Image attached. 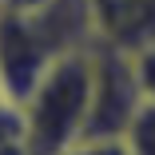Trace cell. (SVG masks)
<instances>
[{"label": "cell", "instance_id": "obj_1", "mask_svg": "<svg viewBox=\"0 0 155 155\" xmlns=\"http://www.w3.org/2000/svg\"><path fill=\"white\" fill-rule=\"evenodd\" d=\"M91 104V48L56 56L32 91L20 100L24 143L32 155H64L87 123Z\"/></svg>", "mask_w": 155, "mask_h": 155}, {"label": "cell", "instance_id": "obj_2", "mask_svg": "<svg viewBox=\"0 0 155 155\" xmlns=\"http://www.w3.org/2000/svg\"><path fill=\"white\" fill-rule=\"evenodd\" d=\"M139 104L143 96L131 72V56L107 44H91V104L80 139H119Z\"/></svg>", "mask_w": 155, "mask_h": 155}, {"label": "cell", "instance_id": "obj_3", "mask_svg": "<svg viewBox=\"0 0 155 155\" xmlns=\"http://www.w3.org/2000/svg\"><path fill=\"white\" fill-rule=\"evenodd\" d=\"M52 60H56L52 48L28 20V12L0 8V91H4V100L20 104Z\"/></svg>", "mask_w": 155, "mask_h": 155}, {"label": "cell", "instance_id": "obj_4", "mask_svg": "<svg viewBox=\"0 0 155 155\" xmlns=\"http://www.w3.org/2000/svg\"><path fill=\"white\" fill-rule=\"evenodd\" d=\"M96 44L115 52H139L155 44V0H87Z\"/></svg>", "mask_w": 155, "mask_h": 155}, {"label": "cell", "instance_id": "obj_5", "mask_svg": "<svg viewBox=\"0 0 155 155\" xmlns=\"http://www.w3.org/2000/svg\"><path fill=\"white\" fill-rule=\"evenodd\" d=\"M123 143H127L131 155H155V104H139V111L131 115V123L123 127L119 135Z\"/></svg>", "mask_w": 155, "mask_h": 155}, {"label": "cell", "instance_id": "obj_6", "mask_svg": "<svg viewBox=\"0 0 155 155\" xmlns=\"http://www.w3.org/2000/svg\"><path fill=\"white\" fill-rule=\"evenodd\" d=\"M131 72H135V84H139V96L147 104H155V44L131 52Z\"/></svg>", "mask_w": 155, "mask_h": 155}, {"label": "cell", "instance_id": "obj_7", "mask_svg": "<svg viewBox=\"0 0 155 155\" xmlns=\"http://www.w3.org/2000/svg\"><path fill=\"white\" fill-rule=\"evenodd\" d=\"M24 139V111L12 100H0V147Z\"/></svg>", "mask_w": 155, "mask_h": 155}, {"label": "cell", "instance_id": "obj_8", "mask_svg": "<svg viewBox=\"0 0 155 155\" xmlns=\"http://www.w3.org/2000/svg\"><path fill=\"white\" fill-rule=\"evenodd\" d=\"M64 155H131L123 139H76Z\"/></svg>", "mask_w": 155, "mask_h": 155}, {"label": "cell", "instance_id": "obj_9", "mask_svg": "<svg viewBox=\"0 0 155 155\" xmlns=\"http://www.w3.org/2000/svg\"><path fill=\"white\" fill-rule=\"evenodd\" d=\"M40 4H44V0H0V8H8V12H32Z\"/></svg>", "mask_w": 155, "mask_h": 155}, {"label": "cell", "instance_id": "obj_10", "mask_svg": "<svg viewBox=\"0 0 155 155\" xmlns=\"http://www.w3.org/2000/svg\"><path fill=\"white\" fill-rule=\"evenodd\" d=\"M0 155H32V151H28L24 139H16V143H4V147H0Z\"/></svg>", "mask_w": 155, "mask_h": 155}, {"label": "cell", "instance_id": "obj_11", "mask_svg": "<svg viewBox=\"0 0 155 155\" xmlns=\"http://www.w3.org/2000/svg\"><path fill=\"white\" fill-rule=\"evenodd\" d=\"M0 100H4V91H0Z\"/></svg>", "mask_w": 155, "mask_h": 155}]
</instances>
